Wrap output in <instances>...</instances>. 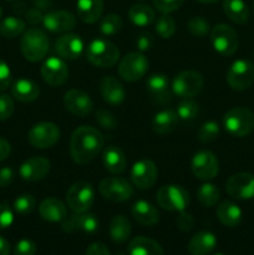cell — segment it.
Listing matches in <instances>:
<instances>
[{
    "mask_svg": "<svg viewBox=\"0 0 254 255\" xmlns=\"http://www.w3.org/2000/svg\"><path fill=\"white\" fill-rule=\"evenodd\" d=\"M211 41L214 50L223 56H232L238 49V34L227 24H217L211 31Z\"/></svg>",
    "mask_w": 254,
    "mask_h": 255,
    "instance_id": "obj_7",
    "label": "cell"
},
{
    "mask_svg": "<svg viewBox=\"0 0 254 255\" xmlns=\"http://www.w3.org/2000/svg\"><path fill=\"white\" fill-rule=\"evenodd\" d=\"M204 80L199 72L188 71L179 72L172 81V92L181 99H188V97L196 96L199 94L203 87Z\"/></svg>",
    "mask_w": 254,
    "mask_h": 255,
    "instance_id": "obj_10",
    "label": "cell"
},
{
    "mask_svg": "<svg viewBox=\"0 0 254 255\" xmlns=\"http://www.w3.org/2000/svg\"><path fill=\"white\" fill-rule=\"evenodd\" d=\"M184 0H153V5L162 14H169L176 11L183 5Z\"/></svg>",
    "mask_w": 254,
    "mask_h": 255,
    "instance_id": "obj_46",
    "label": "cell"
},
{
    "mask_svg": "<svg viewBox=\"0 0 254 255\" xmlns=\"http://www.w3.org/2000/svg\"><path fill=\"white\" fill-rule=\"evenodd\" d=\"M42 24L51 32H67L71 31L76 25V17L74 14L66 10H55L44 15Z\"/></svg>",
    "mask_w": 254,
    "mask_h": 255,
    "instance_id": "obj_22",
    "label": "cell"
},
{
    "mask_svg": "<svg viewBox=\"0 0 254 255\" xmlns=\"http://www.w3.org/2000/svg\"><path fill=\"white\" fill-rule=\"evenodd\" d=\"M100 92L105 102L117 106L126 99V90L121 82L114 76H105L100 81Z\"/></svg>",
    "mask_w": 254,
    "mask_h": 255,
    "instance_id": "obj_23",
    "label": "cell"
},
{
    "mask_svg": "<svg viewBox=\"0 0 254 255\" xmlns=\"http://www.w3.org/2000/svg\"><path fill=\"white\" fill-rule=\"evenodd\" d=\"M192 172L194 177L202 181H211L216 178L219 172V162L216 154L211 151L197 152L192 159Z\"/></svg>",
    "mask_w": 254,
    "mask_h": 255,
    "instance_id": "obj_13",
    "label": "cell"
},
{
    "mask_svg": "<svg viewBox=\"0 0 254 255\" xmlns=\"http://www.w3.org/2000/svg\"><path fill=\"white\" fill-rule=\"evenodd\" d=\"M253 9H254V2H253Z\"/></svg>",
    "mask_w": 254,
    "mask_h": 255,
    "instance_id": "obj_60",
    "label": "cell"
},
{
    "mask_svg": "<svg viewBox=\"0 0 254 255\" xmlns=\"http://www.w3.org/2000/svg\"><path fill=\"white\" fill-rule=\"evenodd\" d=\"M41 76L50 86H61L69 79V67L61 57L51 56L42 64Z\"/></svg>",
    "mask_w": 254,
    "mask_h": 255,
    "instance_id": "obj_16",
    "label": "cell"
},
{
    "mask_svg": "<svg viewBox=\"0 0 254 255\" xmlns=\"http://www.w3.org/2000/svg\"><path fill=\"white\" fill-rule=\"evenodd\" d=\"M36 244L31 239H21L14 248V255H35Z\"/></svg>",
    "mask_w": 254,
    "mask_h": 255,
    "instance_id": "obj_47",
    "label": "cell"
},
{
    "mask_svg": "<svg viewBox=\"0 0 254 255\" xmlns=\"http://www.w3.org/2000/svg\"><path fill=\"white\" fill-rule=\"evenodd\" d=\"M124 22L120 15L117 14H107L100 22V31L105 36H112V35L119 34L122 30Z\"/></svg>",
    "mask_w": 254,
    "mask_h": 255,
    "instance_id": "obj_38",
    "label": "cell"
},
{
    "mask_svg": "<svg viewBox=\"0 0 254 255\" xmlns=\"http://www.w3.org/2000/svg\"><path fill=\"white\" fill-rule=\"evenodd\" d=\"M217 217L223 226L234 228L242 222L243 213L236 203L227 201L217 207Z\"/></svg>",
    "mask_w": 254,
    "mask_h": 255,
    "instance_id": "obj_32",
    "label": "cell"
},
{
    "mask_svg": "<svg viewBox=\"0 0 254 255\" xmlns=\"http://www.w3.org/2000/svg\"><path fill=\"white\" fill-rule=\"evenodd\" d=\"M179 117L173 110H162L152 120V129L158 134H168L177 127Z\"/></svg>",
    "mask_w": 254,
    "mask_h": 255,
    "instance_id": "obj_29",
    "label": "cell"
},
{
    "mask_svg": "<svg viewBox=\"0 0 254 255\" xmlns=\"http://www.w3.org/2000/svg\"><path fill=\"white\" fill-rule=\"evenodd\" d=\"M191 35L196 37H204L209 32V22L202 16H193L187 24Z\"/></svg>",
    "mask_w": 254,
    "mask_h": 255,
    "instance_id": "obj_43",
    "label": "cell"
},
{
    "mask_svg": "<svg viewBox=\"0 0 254 255\" xmlns=\"http://www.w3.org/2000/svg\"><path fill=\"white\" fill-rule=\"evenodd\" d=\"M176 224L182 232H189L194 226V218L192 217V214L187 213L186 211H182L177 217Z\"/></svg>",
    "mask_w": 254,
    "mask_h": 255,
    "instance_id": "obj_50",
    "label": "cell"
},
{
    "mask_svg": "<svg viewBox=\"0 0 254 255\" xmlns=\"http://www.w3.org/2000/svg\"><path fill=\"white\" fill-rule=\"evenodd\" d=\"M154 30H156L157 35L159 37H162V39H169L176 32V22H174L173 17L169 16L168 14H163L156 20Z\"/></svg>",
    "mask_w": 254,
    "mask_h": 255,
    "instance_id": "obj_39",
    "label": "cell"
},
{
    "mask_svg": "<svg viewBox=\"0 0 254 255\" xmlns=\"http://www.w3.org/2000/svg\"><path fill=\"white\" fill-rule=\"evenodd\" d=\"M10 152H11V146H10V143L5 138L0 137V162L6 159L7 157H9Z\"/></svg>",
    "mask_w": 254,
    "mask_h": 255,
    "instance_id": "obj_55",
    "label": "cell"
},
{
    "mask_svg": "<svg viewBox=\"0 0 254 255\" xmlns=\"http://www.w3.org/2000/svg\"><path fill=\"white\" fill-rule=\"evenodd\" d=\"M27 139L36 148H50L60 139V128L52 122H39L30 128Z\"/></svg>",
    "mask_w": 254,
    "mask_h": 255,
    "instance_id": "obj_11",
    "label": "cell"
},
{
    "mask_svg": "<svg viewBox=\"0 0 254 255\" xmlns=\"http://www.w3.org/2000/svg\"><path fill=\"white\" fill-rule=\"evenodd\" d=\"M157 203L161 208L169 212L186 211L189 204V193L181 186L168 184L157 191Z\"/></svg>",
    "mask_w": 254,
    "mask_h": 255,
    "instance_id": "obj_5",
    "label": "cell"
},
{
    "mask_svg": "<svg viewBox=\"0 0 254 255\" xmlns=\"http://www.w3.org/2000/svg\"><path fill=\"white\" fill-rule=\"evenodd\" d=\"M100 222L95 214L87 213H74L71 217L62 222V229L67 233L72 232H84L87 234H94L99 231Z\"/></svg>",
    "mask_w": 254,
    "mask_h": 255,
    "instance_id": "obj_18",
    "label": "cell"
},
{
    "mask_svg": "<svg viewBox=\"0 0 254 255\" xmlns=\"http://www.w3.org/2000/svg\"><path fill=\"white\" fill-rule=\"evenodd\" d=\"M227 82L234 91H244L254 82V64L249 60H237L229 66Z\"/></svg>",
    "mask_w": 254,
    "mask_h": 255,
    "instance_id": "obj_9",
    "label": "cell"
},
{
    "mask_svg": "<svg viewBox=\"0 0 254 255\" xmlns=\"http://www.w3.org/2000/svg\"><path fill=\"white\" fill-rule=\"evenodd\" d=\"M86 56L92 65L106 69L116 64L120 57V51L114 42L106 39H95L87 47Z\"/></svg>",
    "mask_w": 254,
    "mask_h": 255,
    "instance_id": "obj_4",
    "label": "cell"
},
{
    "mask_svg": "<svg viewBox=\"0 0 254 255\" xmlns=\"http://www.w3.org/2000/svg\"><path fill=\"white\" fill-rule=\"evenodd\" d=\"M128 255H164L162 247L147 237H136L128 244Z\"/></svg>",
    "mask_w": 254,
    "mask_h": 255,
    "instance_id": "obj_31",
    "label": "cell"
},
{
    "mask_svg": "<svg viewBox=\"0 0 254 255\" xmlns=\"http://www.w3.org/2000/svg\"><path fill=\"white\" fill-rule=\"evenodd\" d=\"M149 62L143 52H129L119 65V75L127 82H134L147 74Z\"/></svg>",
    "mask_w": 254,
    "mask_h": 255,
    "instance_id": "obj_8",
    "label": "cell"
},
{
    "mask_svg": "<svg viewBox=\"0 0 254 255\" xmlns=\"http://www.w3.org/2000/svg\"><path fill=\"white\" fill-rule=\"evenodd\" d=\"M176 112L179 119L188 121V120H193L198 115L199 106L193 99L188 97V99H183L179 102Z\"/></svg>",
    "mask_w": 254,
    "mask_h": 255,
    "instance_id": "obj_40",
    "label": "cell"
},
{
    "mask_svg": "<svg viewBox=\"0 0 254 255\" xmlns=\"http://www.w3.org/2000/svg\"><path fill=\"white\" fill-rule=\"evenodd\" d=\"M86 255H111L107 247L102 243H92L91 246L87 248Z\"/></svg>",
    "mask_w": 254,
    "mask_h": 255,
    "instance_id": "obj_53",
    "label": "cell"
},
{
    "mask_svg": "<svg viewBox=\"0 0 254 255\" xmlns=\"http://www.w3.org/2000/svg\"><path fill=\"white\" fill-rule=\"evenodd\" d=\"M224 129L233 137H246L254 131V115L246 107H234L223 117Z\"/></svg>",
    "mask_w": 254,
    "mask_h": 255,
    "instance_id": "obj_3",
    "label": "cell"
},
{
    "mask_svg": "<svg viewBox=\"0 0 254 255\" xmlns=\"http://www.w3.org/2000/svg\"><path fill=\"white\" fill-rule=\"evenodd\" d=\"M214 255H224V254H221V253H218V254H214Z\"/></svg>",
    "mask_w": 254,
    "mask_h": 255,
    "instance_id": "obj_59",
    "label": "cell"
},
{
    "mask_svg": "<svg viewBox=\"0 0 254 255\" xmlns=\"http://www.w3.org/2000/svg\"><path fill=\"white\" fill-rule=\"evenodd\" d=\"M1 15H2V9L1 6H0V19H1Z\"/></svg>",
    "mask_w": 254,
    "mask_h": 255,
    "instance_id": "obj_58",
    "label": "cell"
},
{
    "mask_svg": "<svg viewBox=\"0 0 254 255\" xmlns=\"http://www.w3.org/2000/svg\"><path fill=\"white\" fill-rule=\"evenodd\" d=\"M95 201L94 187L84 181L76 182L69 188L66 194L67 206L74 213H84L92 207Z\"/></svg>",
    "mask_w": 254,
    "mask_h": 255,
    "instance_id": "obj_6",
    "label": "cell"
},
{
    "mask_svg": "<svg viewBox=\"0 0 254 255\" xmlns=\"http://www.w3.org/2000/svg\"><path fill=\"white\" fill-rule=\"evenodd\" d=\"M104 147L101 132L92 126H80L70 139L71 158L77 164H87L100 153Z\"/></svg>",
    "mask_w": 254,
    "mask_h": 255,
    "instance_id": "obj_1",
    "label": "cell"
},
{
    "mask_svg": "<svg viewBox=\"0 0 254 255\" xmlns=\"http://www.w3.org/2000/svg\"><path fill=\"white\" fill-rule=\"evenodd\" d=\"M51 163L45 157H32L20 166L19 174L24 181L37 182L49 174Z\"/></svg>",
    "mask_w": 254,
    "mask_h": 255,
    "instance_id": "obj_19",
    "label": "cell"
},
{
    "mask_svg": "<svg viewBox=\"0 0 254 255\" xmlns=\"http://www.w3.org/2000/svg\"><path fill=\"white\" fill-rule=\"evenodd\" d=\"M39 213L42 219L50 223H60L67 218L66 206L60 199L50 197L44 199L39 206Z\"/></svg>",
    "mask_w": 254,
    "mask_h": 255,
    "instance_id": "obj_24",
    "label": "cell"
},
{
    "mask_svg": "<svg viewBox=\"0 0 254 255\" xmlns=\"http://www.w3.org/2000/svg\"><path fill=\"white\" fill-rule=\"evenodd\" d=\"M20 50L27 61L39 62L49 51V39L47 35L37 27H31L22 34L20 40Z\"/></svg>",
    "mask_w": 254,
    "mask_h": 255,
    "instance_id": "obj_2",
    "label": "cell"
},
{
    "mask_svg": "<svg viewBox=\"0 0 254 255\" xmlns=\"http://www.w3.org/2000/svg\"><path fill=\"white\" fill-rule=\"evenodd\" d=\"M42 19H44V15L41 14L39 9L34 7V9H30L29 11L26 12V20L31 24H39V22H42Z\"/></svg>",
    "mask_w": 254,
    "mask_h": 255,
    "instance_id": "obj_54",
    "label": "cell"
},
{
    "mask_svg": "<svg viewBox=\"0 0 254 255\" xmlns=\"http://www.w3.org/2000/svg\"><path fill=\"white\" fill-rule=\"evenodd\" d=\"M216 247L217 237L212 232L202 231L192 237L187 249L191 255H208Z\"/></svg>",
    "mask_w": 254,
    "mask_h": 255,
    "instance_id": "obj_25",
    "label": "cell"
},
{
    "mask_svg": "<svg viewBox=\"0 0 254 255\" xmlns=\"http://www.w3.org/2000/svg\"><path fill=\"white\" fill-rule=\"evenodd\" d=\"M99 191L102 197L111 202H126L129 199L133 193V188L126 179L119 178V177H110L100 182Z\"/></svg>",
    "mask_w": 254,
    "mask_h": 255,
    "instance_id": "obj_12",
    "label": "cell"
},
{
    "mask_svg": "<svg viewBox=\"0 0 254 255\" xmlns=\"http://www.w3.org/2000/svg\"><path fill=\"white\" fill-rule=\"evenodd\" d=\"M197 1L202 2V4H212V2H216L218 0H197Z\"/></svg>",
    "mask_w": 254,
    "mask_h": 255,
    "instance_id": "obj_57",
    "label": "cell"
},
{
    "mask_svg": "<svg viewBox=\"0 0 254 255\" xmlns=\"http://www.w3.org/2000/svg\"><path fill=\"white\" fill-rule=\"evenodd\" d=\"M223 11L236 24H244L249 19V9L243 0H223Z\"/></svg>",
    "mask_w": 254,
    "mask_h": 255,
    "instance_id": "obj_34",
    "label": "cell"
},
{
    "mask_svg": "<svg viewBox=\"0 0 254 255\" xmlns=\"http://www.w3.org/2000/svg\"><path fill=\"white\" fill-rule=\"evenodd\" d=\"M102 161L105 168L112 174H120L126 169V157L122 149L116 146H109L104 149Z\"/></svg>",
    "mask_w": 254,
    "mask_h": 255,
    "instance_id": "obj_30",
    "label": "cell"
},
{
    "mask_svg": "<svg viewBox=\"0 0 254 255\" xmlns=\"http://www.w3.org/2000/svg\"><path fill=\"white\" fill-rule=\"evenodd\" d=\"M131 212L133 218L142 226L152 227L158 223L159 221V213L156 207L149 202L143 201V199L137 201L132 206Z\"/></svg>",
    "mask_w": 254,
    "mask_h": 255,
    "instance_id": "obj_27",
    "label": "cell"
},
{
    "mask_svg": "<svg viewBox=\"0 0 254 255\" xmlns=\"http://www.w3.org/2000/svg\"><path fill=\"white\" fill-rule=\"evenodd\" d=\"M128 19L136 26H148L156 19L154 10L146 4L132 5L128 10Z\"/></svg>",
    "mask_w": 254,
    "mask_h": 255,
    "instance_id": "obj_35",
    "label": "cell"
},
{
    "mask_svg": "<svg viewBox=\"0 0 254 255\" xmlns=\"http://www.w3.org/2000/svg\"><path fill=\"white\" fill-rule=\"evenodd\" d=\"M96 122L101 127H104L105 129H115L119 125V121L115 117V115L112 112H110L109 110L105 109H99L96 112Z\"/></svg>",
    "mask_w": 254,
    "mask_h": 255,
    "instance_id": "obj_44",
    "label": "cell"
},
{
    "mask_svg": "<svg viewBox=\"0 0 254 255\" xmlns=\"http://www.w3.org/2000/svg\"><path fill=\"white\" fill-rule=\"evenodd\" d=\"M25 27L26 24L24 20L16 16H7L0 21V35L5 39H14L25 32Z\"/></svg>",
    "mask_w": 254,
    "mask_h": 255,
    "instance_id": "obj_36",
    "label": "cell"
},
{
    "mask_svg": "<svg viewBox=\"0 0 254 255\" xmlns=\"http://www.w3.org/2000/svg\"><path fill=\"white\" fill-rule=\"evenodd\" d=\"M14 114V101L12 97L6 94L0 95V121H6Z\"/></svg>",
    "mask_w": 254,
    "mask_h": 255,
    "instance_id": "obj_45",
    "label": "cell"
},
{
    "mask_svg": "<svg viewBox=\"0 0 254 255\" xmlns=\"http://www.w3.org/2000/svg\"><path fill=\"white\" fill-rule=\"evenodd\" d=\"M11 95L20 102H34L40 96V87L30 79H19L12 84Z\"/></svg>",
    "mask_w": 254,
    "mask_h": 255,
    "instance_id": "obj_28",
    "label": "cell"
},
{
    "mask_svg": "<svg viewBox=\"0 0 254 255\" xmlns=\"http://www.w3.org/2000/svg\"><path fill=\"white\" fill-rule=\"evenodd\" d=\"M226 191L232 198L239 201L254 198V176L251 173H236L228 178Z\"/></svg>",
    "mask_w": 254,
    "mask_h": 255,
    "instance_id": "obj_14",
    "label": "cell"
},
{
    "mask_svg": "<svg viewBox=\"0 0 254 255\" xmlns=\"http://www.w3.org/2000/svg\"><path fill=\"white\" fill-rule=\"evenodd\" d=\"M11 82V71L9 65L0 59V92L6 90Z\"/></svg>",
    "mask_w": 254,
    "mask_h": 255,
    "instance_id": "obj_51",
    "label": "cell"
},
{
    "mask_svg": "<svg viewBox=\"0 0 254 255\" xmlns=\"http://www.w3.org/2000/svg\"><path fill=\"white\" fill-rule=\"evenodd\" d=\"M77 16L86 24H94L104 12V0H77Z\"/></svg>",
    "mask_w": 254,
    "mask_h": 255,
    "instance_id": "obj_26",
    "label": "cell"
},
{
    "mask_svg": "<svg viewBox=\"0 0 254 255\" xmlns=\"http://www.w3.org/2000/svg\"><path fill=\"white\" fill-rule=\"evenodd\" d=\"M9 254H10L9 242L0 236V255H9Z\"/></svg>",
    "mask_w": 254,
    "mask_h": 255,
    "instance_id": "obj_56",
    "label": "cell"
},
{
    "mask_svg": "<svg viewBox=\"0 0 254 255\" xmlns=\"http://www.w3.org/2000/svg\"><path fill=\"white\" fill-rule=\"evenodd\" d=\"M64 106L69 112L76 116H87L92 111L94 102L89 94L79 89H71L65 94Z\"/></svg>",
    "mask_w": 254,
    "mask_h": 255,
    "instance_id": "obj_17",
    "label": "cell"
},
{
    "mask_svg": "<svg viewBox=\"0 0 254 255\" xmlns=\"http://www.w3.org/2000/svg\"><path fill=\"white\" fill-rule=\"evenodd\" d=\"M147 91L157 104H168L172 100V87H169L168 77L163 74H153L146 81Z\"/></svg>",
    "mask_w": 254,
    "mask_h": 255,
    "instance_id": "obj_21",
    "label": "cell"
},
{
    "mask_svg": "<svg viewBox=\"0 0 254 255\" xmlns=\"http://www.w3.org/2000/svg\"><path fill=\"white\" fill-rule=\"evenodd\" d=\"M14 169L10 168V167H2V168H0V187H2V188L9 187L14 182Z\"/></svg>",
    "mask_w": 254,
    "mask_h": 255,
    "instance_id": "obj_52",
    "label": "cell"
},
{
    "mask_svg": "<svg viewBox=\"0 0 254 255\" xmlns=\"http://www.w3.org/2000/svg\"><path fill=\"white\" fill-rule=\"evenodd\" d=\"M131 222L127 217L119 214L112 218L111 223H110V236L115 243H125L131 236Z\"/></svg>",
    "mask_w": 254,
    "mask_h": 255,
    "instance_id": "obj_33",
    "label": "cell"
},
{
    "mask_svg": "<svg viewBox=\"0 0 254 255\" xmlns=\"http://www.w3.org/2000/svg\"><path fill=\"white\" fill-rule=\"evenodd\" d=\"M35 207H36V199L31 194H21L14 201V211L21 216L31 213Z\"/></svg>",
    "mask_w": 254,
    "mask_h": 255,
    "instance_id": "obj_42",
    "label": "cell"
},
{
    "mask_svg": "<svg viewBox=\"0 0 254 255\" xmlns=\"http://www.w3.org/2000/svg\"><path fill=\"white\" fill-rule=\"evenodd\" d=\"M57 55L64 60H76L84 52V41L76 34H64L55 42Z\"/></svg>",
    "mask_w": 254,
    "mask_h": 255,
    "instance_id": "obj_20",
    "label": "cell"
},
{
    "mask_svg": "<svg viewBox=\"0 0 254 255\" xmlns=\"http://www.w3.org/2000/svg\"><path fill=\"white\" fill-rule=\"evenodd\" d=\"M153 36H152L151 32L148 31H144L138 34L136 39V45H137V49H138L139 52H146L148 50H151V47L153 46Z\"/></svg>",
    "mask_w": 254,
    "mask_h": 255,
    "instance_id": "obj_49",
    "label": "cell"
},
{
    "mask_svg": "<svg viewBox=\"0 0 254 255\" xmlns=\"http://www.w3.org/2000/svg\"><path fill=\"white\" fill-rule=\"evenodd\" d=\"M221 192L218 187L212 183H203L197 191V198L203 207H214L219 201Z\"/></svg>",
    "mask_w": 254,
    "mask_h": 255,
    "instance_id": "obj_37",
    "label": "cell"
},
{
    "mask_svg": "<svg viewBox=\"0 0 254 255\" xmlns=\"http://www.w3.org/2000/svg\"><path fill=\"white\" fill-rule=\"evenodd\" d=\"M14 222V213L7 203H0V231L9 228Z\"/></svg>",
    "mask_w": 254,
    "mask_h": 255,
    "instance_id": "obj_48",
    "label": "cell"
},
{
    "mask_svg": "<svg viewBox=\"0 0 254 255\" xmlns=\"http://www.w3.org/2000/svg\"><path fill=\"white\" fill-rule=\"evenodd\" d=\"M157 176H158V171L154 162L151 159H141L136 162L132 166L131 173H129L132 183L139 189L151 188L156 183Z\"/></svg>",
    "mask_w": 254,
    "mask_h": 255,
    "instance_id": "obj_15",
    "label": "cell"
},
{
    "mask_svg": "<svg viewBox=\"0 0 254 255\" xmlns=\"http://www.w3.org/2000/svg\"><path fill=\"white\" fill-rule=\"evenodd\" d=\"M219 136V125L216 121H207L199 127L197 138L202 143H209Z\"/></svg>",
    "mask_w": 254,
    "mask_h": 255,
    "instance_id": "obj_41",
    "label": "cell"
}]
</instances>
